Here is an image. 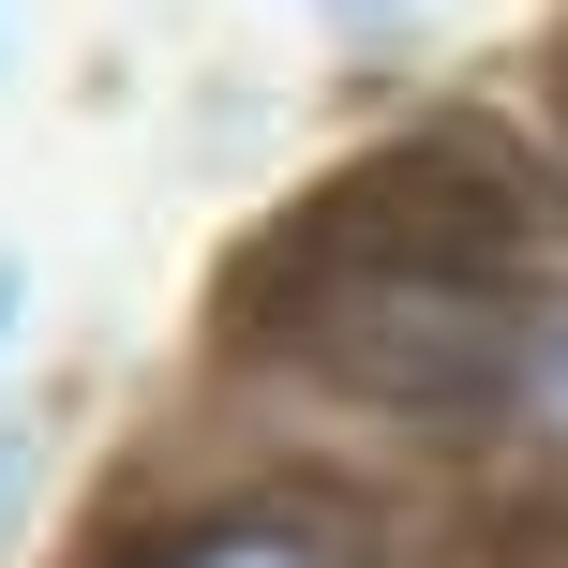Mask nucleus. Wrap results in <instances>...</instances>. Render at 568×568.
<instances>
[{
	"instance_id": "obj_1",
	"label": "nucleus",
	"mask_w": 568,
	"mask_h": 568,
	"mask_svg": "<svg viewBox=\"0 0 568 568\" xmlns=\"http://www.w3.org/2000/svg\"><path fill=\"white\" fill-rule=\"evenodd\" d=\"M75 568H374V524L344 494H300V479H210V494L105 524Z\"/></svg>"
},
{
	"instance_id": "obj_2",
	"label": "nucleus",
	"mask_w": 568,
	"mask_h": 568,
	"mask_svg": "<svg viewBox=\"0 0 568 568\" xmlns=\"http://www.w3.org/2000/svg\"><path fill=\"white\" fill-rule=\"evenodd\" d=\"M524 449L568 464V270L539 284V344H524Z\"/></svg>"
},
{
	"instance_id": "obj_3",
	"label": "nucleus",
	"mask_w": 568,
	"mask_h": 568,
	"mask_svg": "<svg viewBox=\"0 0 568 568\" xmlns=\"http://www.w3.org/2000/svg\"><path fill=\"white\" fill-rule=\"evenodd\" d=\"M314 30H329V45H389V30H419L434 0H300Z\"/></svg>"
},
{
	"instance_id": "obj_4",
	"label": "nucleus",
	"mask_w": 568,
	"mask_h": 568,
	"mask_svg": "<svg viewBox=\"0 0 568 568\" xmlns=\"http://www.w3.org/2000/svg\"><path fill=\"white\" fill-rule=\"evenodd\" d=\"M16 494H30V419L0 404V554H16Z\"/></svg>"
},
{
	"instance_id": "obj_5",
	"label": "nucleus",
	"mask_w": 568,
	"mask_h": 568,
	"mask_svg": "<svg viewBox=\"0 0 568 568\" xmlns=\"http://www.w3.org/2000/svg\"><path fill=\"white\" fill-rule=\"evenodd\" d=\"M16 344H30V255L0 240V359H16Z\"/></svg>"
},
{
	"instance_id": "obj_6",
	"label": "nucleus",
	"mask_w": 568,
	"mask_h": 568,
	"mask_svg": "<svg viewBox=\"0 0 568 568\" xmlns=\"http://www.w3.org/2000/svg\"><path fill=\"white\" fill-rule=\"evenodd\" d=\"M0 75H16V0H0Z\"/></svg>"
}]
</instances>
